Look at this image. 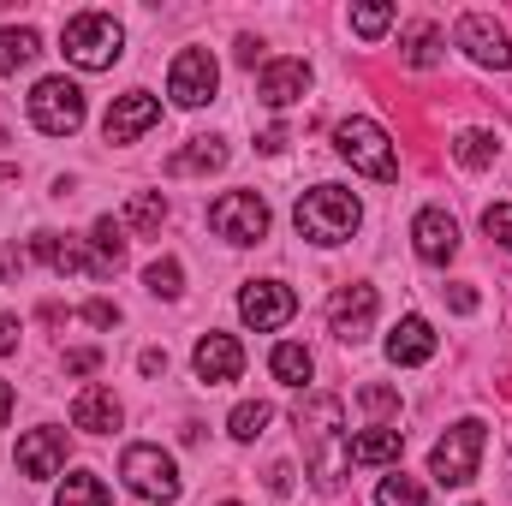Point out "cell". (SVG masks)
<instances>
[{
    "instance_id": "cell-1",
    "label": "cell",
    "mask_w": 512,
    "mask_h": 506,
    "mask_svg": "<svg viewBox=\"0 0 512 506\" xmlns=\"http://www.w3.org/2000/svg\"><path fill=\"white\" fill-rule=\"evenodd\" d=\"M292 423H298V441L310 447V477H316V489H340V477H346L340 399H334V393H310V399H298Z\"/></svg>"
},
{
    "instance_id": "cell-2",
    "label": "cell",
    "mask_w": 512,
    "mask_h": 506,
    "mask_svg": "<svg viewBox=\"0 0 512 506\" xmlns=\"http://www.w3.org/2000/svg\"><path fill=\"white\" fill-rule=\"evenodd\" d=\"M292 221H298V233H304L310 245H346V239L358 233L364 209H358V197H352L346 185H316V191L298 197Z\"/></svg>"
},
{
    "instance_id": "cell-3",
    "label": "cell",
    "mask_w": 512,
    "mask_h": 506,
    "mask_svg": "<svg viewBox=\"0 0 512 506\" xmlns=\"http://www.w3.org/2000/svg\"><path fill=\"white\" fill-rule=\"evenodd\" d=\"M66 60L78 66V72H108L120 54H126V30L108 18V12H78V18H66Z\"/></svg>"
},
{
    "instance_id": "cell-4",
    "label": "cell",
    "mask_w": 512,
    "mask_h": 506,
    "mask_svg": "<svg viewBox=\"0 0 512 506\" xmlns=\"http://www.w3.org/2000/svg\"><path fill=\"white\" fill-rule=\"evenodd\" d=\"M120 477H126V489L137 501H155V506H173L179 489H185L173 453H161V447H149V441H131L126 453H120Z\"/></svg>"
},
{
    "instance_id": "cell-5",
    "label": "cell",
    "mask_w": 512,
    "mask_h": 506,
    "mask_svg": "<svg viewBox=\"0 0 512 506\" xmlns=\"http://www.w3.org/2000/svg\"><path fill=\"white\" fill-rule=\"evenodd\" d=\"M483 441H489V429H483L477 417L453 423V429L435 441V453H429V477H435L441 489H465V483L477 477V465H483Z\"/></svg>"
},
{
    "instance_id": "cell-6",
    "label": "cell",
    "mask_w": 512,
    "mask_h": 506,
    "mask_svg": "<svg viewBox=\"0 0 512 506\" xmlns=\"http://www.w3.org/2000/svg\"><path fill=\"white\" fill-rule=\"evenodd\" d=\"M334 149L364 173V179H376V185H393L399 179V155H393V143H387V131L376 120H340L334 126Z\"/></svg>"
},
{
    "instance_id": "cell-7",
    "label": "cell",
    "mask_w": 512,
    "mask_h": 506,
    "mask_svg": "<svg viewBox=\"0 0 512 506\" xmlns=\"http://www.w3.org/2000/svg\"><path fill=\"white\" fill-rule=\"evenodd\" d=\"M30 126L42 137H72L84 126V90L72 78H42L30 90Z\"/></svg>"
},
{
    "instance_id": "cell-8",
    "label": "cell",
    "mask_w": 512,
    "mask_h": 506,
    "mask_svg": "<svg viewBox=\"0 0 512 506\" xmlns=\"http://www.w3.org/2000/svg\"><path fill=\"white\" fill-rule=\"evenodd\" d=\"M209 227L227 245H256V239H268V203L256 191H227L209 203Z\"/></svg>"
},
{
    "instance_id": "cell-9",
    "label": "cell",
    "mask_w": 512,
    "mask_h": 506,
    "mask_svg": "<svg viewBox=\"0 0 512 506\" xmlns=\"http://www.w3.org/2000/svg\"><path fill=\"white\" fill-rule=\"evenodd\" d=\"M215 84H221V66H215L209 48H185V54H173L167 96H173L179 108H203V102H215Z\"/></svg>"
},
{
    "instance_id": "cell-10",
    "label": "cell",
    "mask_w": 512,
    "mask_h": 506,
    "mask_svg": "<svg viewBox=\"0 0 512 506\" xmlns=\"http://www.w3.org/2000/svg\"><path fill=\"white\" fill-rule=\"evenodd\" d=\"M292 310H298V292H292V286H280V280H251V286L239 292V316H245V328H256V334L286 328V322H292Z\"/></svg>"
},
{
    "instance_id": "cell-11",
    "label": "cell",
    "mask_w": 512,
    "mask_h": 506,
    "mask_svg": "<svg viewBox=\"0 0 512 506\" xmlns=\"http://www.w3.org/2000/svg\"><path fill=\"white\" fill-rule=\"evenodd\" d=\"M328 328H334V340H346V346L370 340V328H376V286H340V292L328 298Z\"/></svg>"
},
{
    "instance_id": "cell-12",
    "label": "cell",
    "mask_w": 512,
    "mask_h": 506,
    "mask_svg": "<svg viewBox=\"0 0 512 506\" xmlns=\"http://www.w3.org/2000/svg\"><path fill=\"white\" fill-rule=\"evenodd\" d=\"M459 48H465L477 66H489V72H512V36L489 18V12H465V18H459Z\"/></svg>"
},
{
    "instance_id": "cell-13",
    "label": "cell",
    "mask_w": 512,
    "mask_h": 506,
    "mask_svg": "<svg viewBox=\"0 0 512 506\" xmlns=\"http://www.w3.org/2000/svg\"><path fill=\"white\" fill-rule=\"evenodd\" d=\"M155 120H161V102H155L149 90H126V96H114V108H108V120H102V137H108V143H137Z\"/></svg>"
},
{
    "instance_id": "cell-14",
    "label": "cell",
    "mask_w": 512,
    "mask_h": 506,
    "mask_svg": "<svg viewBox=\"0 0 512 506\" xmlns=\"http://www.w3.org/2000/svg\"><path fill=\"white\" fill-rule=\"evenodd\" d=\"M36 256H42L54 274H84V280H108V274H114L102 256L84 251V245H78V239H66V233H36Z\"/></svg>"
},
{
    "instance_id": "cell-15",
    "label": "cell",
    "mask_w": 512,
    "mask_h": 506,
    "mask_svg": "<svg viewBox=\"0 0 512 506\" xmlns=\"http://www.w3.org/2000/svg\"><path fill=\"white\" fill-rule=\"evenodd\" d=\"M60 465H66V429H30L18 441V477L48 483V477H60Z\"/></svg>"
},
{
    "instance_id": "cell-16",
    "label": "cell",
    "mask_w": 512,
    "mask_h": 506,
    "mask_svg": "<svg viewBox=\"0 0 512 506\" xmlns=\"http://www.w3.org/2000/svg\"><path fill=\"white\" fill-rule=\"evenodd\" d=\"M191 370H197V381H209V387L239 381V370H245V346H239L233 334H203L197 352H191Z\"/></svg>"
},
{
    "instance_id": "cell-17",
    "label": "cell",
    "mask_w": 512,
    "mask_h": 506,
    "mask_svg": "<svg viewBox=\"0 0 512 506\" xmlns=\"http://www.w3.org/2000/svg\"><path fill=\"white\" fill-rule=\"evenodd\" d=\"M411 245H417V256L423 262H453L459 256V221L447 215V209H423L417 221H411Z\"/></svg>"
},
{
    "instance_id": "cell-18",
    "label": "cell",
    "mask_w": 512,
    "mask_h": 506,
    "mask_svg": "<svg viewBox=\"0 0 512 506\" xmlns=\"http://www.w3.org/2000/svg\"><path fill=\"white\" fill-rule=\"evenodd\" d=\"M304 90H310V66H304V60H268V66L256 72V96H262L268 108H292Z\"/></svg>"
},
{
    "instance_id": "cell-19",
    "label": "cell",
    "mask_w": 512,
    "mask_h": 506,
    "mask_svg": "<svg viewBox=\"0 0 512 506\" xmlns=\"http://www.w3.org/2000/svg\"><path fill=\"white\" fill-rule=\"evenodd\" d=\"M387 358H393L399 370L429 364V358H435V328H429V316H405V322L387 334Z\"/></svg>"
},
{
    "instance_id": "cell-20",
    "label": "cell",
    "mask_w": 512,
    "mask_h": 506,
    "mask_svg": "<svg viewBox=\"0 0 512 506\" xmlns=\"http://www.w3.org/2000/svg\"><path fill=\"white\" fill-rule=\"evenodd\" d=\"M72 429H84V435H114V429H120V399H114L108 387H84V393L72 399Z\"/></svg>"
},
{
    "instance_id": "cell-21",
    "label": "cell",
    "mask_w": 512,
    "mask_h": 506,
    "mask_svg": "<svg viewBox=\"0 0 512 506\" xmlns=\"http://www.w3.org/2000/svg\"><path fill=\"white\" fill-rule=\"evenodd\" d=\"M399 453H405V429H387V423L346 441V465H399Z\"/></svg>"
},
{
    "instance_id": "cell-22",
    "label": "cell",
    "mask_w": 512,
    "mask_h": 506,
    "mask_svg": "<svg viewBox=\"0 0 512 506\" xmlns=\"http://www.w3.org/2000/svg\"><path fill=\"white\" fill-rule=\"evenodd\" d=\"M227 167V143L221 137H191V149L167 155V173L173 179H191V173H221Z\"/></svg>"
},
{
    "instance_id": "cell-23",
    "label": "cell",
    "mask_w": 512,
    "mask_h": 506,
    "mask_svg": "<svg viewBox=\"0 0 512 506\" xmlns=\"http://www.w3.org/2000/svg\"><path fill=\"white\" fill-rule=\"evenodd\" d=\"M36 54H42V36H36L30 24H6V30H0V72H6V78L24 72Z\"/></svg>"
},
{
    "instance_id": "cell-24",
    "label": "cell",
    "mask_w": 512,
    "mask_h": 506,
    "mask_svg": "<svg viewBox=\"0 0 512 506\" xmlns=\"http://www.w3.org/2000/svg\"><path fill=\"white\" fill-rule=\"evenodd\" d=\"M268 370H274V376L286 381V387H304V381H310V370H316V358H310L304 346H292V340H280V346L268 352Z\"/></svg>"
},
{
    "instance_id": "cell-25",
    "label": "cell",
    "mask_w": 512,
    "mask_h": 506,
    "mask_svg": "<svg viewBox=\"0 0 512 506\" xmlns=\"http://www.w3.org/2000/svg\"><path fill=\"white\" fill-rule=\"evenodd\" d=\"M54 506H108V483H102L96 471H72V477L60 483Z\"/></svg>"
},
{
    "instance_id": "cell-26",
    "label": "cell",
    "mask_w": 512,
    "mask_h": 506,
    "mask_svg": "<svg viewBox=\"0 0 512 506\" xmlns=\"http://www.w3.org/2000/svg\"><path fill=\"white\" fill-rule=\"evenodd\" d=\"M435 60H441V30H435V24H411V30H405V66L429 72Z\"/></svg>"
},
{
    "instance_id": "cell-27",
    "label": "cell",
    "mask_w": 512,
    "mask_h": 506,
    "mask_svg": "<svg viewBox=\"0 0 512 506\" xmlns=\"http://www.w3.org/2000/svg\"><path fill=\"white\" fill-rule=\"evenodd\" d=\"M453 155H459L465 167H495L501 137H495V131H459V137H453Z\"/></svg>"
},
{
    "instance_id": "cell-28",
    "label": "cell",
    "mask_w": 512,
    "mask_h": 506,
    "mask_svg": "<svg viewBox=\"0 0 512 506\" xmlns=\"http://www.w3.org/2000/svg\"><path fill=\"white\" fill-rule=\"evenodd\" d=\"M376 506H429V489L417 477L393 471V477H382V489H376Z\"/></svg>"
},
{
    "instance_id": "cell-29",
    "label": "cell",
    "mask_w": 512,
    "mask_h": 506,
    "mask_svg": "<svg viewBox=\"0 0 512 506\" xmlns=\"http://www.w3.org/2000/svg\"><path fill=\"white\" fill-rule=\"evenodd\" d=\"M90 239H96V256H102L108 268H120V262H126V221L102 215V221L90 227Z\"/></svg>"
},
{
    "instance_id": "cell-30",
    "label": "cell",
    "mask_w": 512,
    "mask_h": 506,
    "mask_svg": "<svg viewBox=\"0 0 512 506\" xmlns=\"http://www.w3.org/2000/svg\"><path fill=\"white\" fill-rule=\"evenodd\" d=\"M179 280H185V268H179V262H173V256H155V262H149V268H143V286H149V292H155V298H179V292H185V286H179Z\"/></svg>"
},
{
    "instance_id": "cell-31",
    "label": "cell",
    "mask_w": 512,
    "mask_h": 506,
    "mask_svg": "<svg viewBox=\"0 0 512 506\" xmlns=\"http://www.w3.org/2000/svg\"><path fill=\"white\" fill-rule=\"evenodd\" d=\"M268 405L262 399H245V405H233V417H227V429H233V441H256L262 429H268Z\"/></svg>"
},
{
    "instance_id": "cell-32",
    "label": "cell",
    "mask_w": 512,
    "mask_h": 506,
    "mask_svg": "<svg viewBox=\"0 0 512 506\" xmlns=\"http://www.w3.org/2000/svg\"><path fill=\"white\" fill-rule=\"evenodd\" d=\"M126 221L137 227V233H155L161 221H167V197H155V191H137L126 203Z\"/></svg>"
},
{
    "instance_id": "cell-33",
    "label": "cell",
    "mask_w": 512,
    "mask_h": 506,
    "mask_svg": "<svg viewBox=\"0 0 512 506\" xmlns=\"http://www.w3.org/2000/svg\"><path fill=\"white\" fill-rule=\"evenodd\" d=\"M393 24V6H352V30L358 36H382Z\"/></svg>"
},
{
    "instance_id": "cell-34",
    "label": "cell",
    "mask_w": 512,
    "mask_h": 506,
    "mask_svg": "<svg viewBox=\"0 0 512 506\" xmlns=\"http://www.w3.org/2000/svg\"><path fill=\"white\" fill-rule=\"evenodd\" d=\"M483 227H489V239H501V245L512 251V203H489Z\"/></svg>"
},
{
    "instance_id": "cell-35",
    "label": "cell",
    "mask_w": 512,
    "mask_h": 506,
    "mask_svg": "<svg viewBox=\"0 0 512 506\" xmlns=\"http://www.w3.org/2000/svg\"><path fill=\"white\" fill-rule=\"evenodd\" d=\"M358 399H364V411H376V417H387V411L399 405V393H393V387H364Z\"/></svg>"
},
{
    "instance_id": "cell-36",
    "label": "cell",
    "mask_w": 512,
    "mask_h": 506,
    "mask_svg": "<svg viewBox=\"0 0 512 506\" xmlns=\"http://www.w3.org/2000/svg\"><path fill=\"white\" fill-rule=\"evenodd\" d=\"M84 322H90V328H114V322H120V310L96 298V304H84Z\"/></svg>"
},
{
    "instance_id": "cell-37",
    "label": "cell",
    "mask_w": 512,
    "mask_h": 506,
    "mask_svg": "<svg viewBox=\"0 0 512 506\" xmlns=\"http://www.w3.org/2000/svg\"><path fill=\"white\" fill-rule=\"evenodd\" d=\"M96 364H102V352H90V346H84V352H66V370H72V376H90Z\"/></svg>"
},
{
    "instance_id": "cell-38",
    "label": "cell",
    "mask_w": 512,
    "mask_h": 506,
    "mask_svg": "<svg viewBox=\"0 0 512 506\" xmlns=\"http://www.w3.org/2000/svg\"><path fill=\"white\" fill-rule=\"evenodd\" d=\"M447 304H453L459 316H471V310H477V292H471V286H453V292H447Z\"/></svg>"
},
{
    "instance_id": "cell-39",
    "label": "cell",
    "mask_w": 512,
    "mask_h": 506,
    "mask_svg": "<svg viewBox=\"0 0 512 506\" xmlns=\"http://www.w3.org/2000/svg\"><path fill=\"white\" fill-rule=\"evenodd\" d=\"M137 370H143V376H161V370H167V352H155V346H149V352L137 358Z\"/></svg>"
},
{
    "instance_id": "cell-40",
    "label": "cell",
    "mask_w": 512,
    "mask_h": 506,
    "mask_svg": "<svg viewBox=\"0 0 512 506\" xmlns=\"http://www.w3.org/2000/svg\"><path fill=\"white\" fill-rule=\"evenodd\" d=\"M18 346V316H0V358Z\"/></svg>"
},
{
    "instance_id": "cell-41",
    "label": "cell",
    "mask_w": 512,
    "mask_h": 506,
    "mask_svg": "<svg viewBox=\"0 0 512 506\" xmlns=\"http://www.w3.org/2000/svg\"><path fill=\"white\" fill-rule=\"evenodd\" d=\"M256 149H268V155H274V149H286V131H280V126L262 131V137H256Z\"/></svg>"
},
{
    "instance_id": "cell-42",
    "label": "cell",
    "mask_w": 512,
    "mask_h": 506,
    "mask_svg": "<svg viewBox=\"0 0 512 506\" xmlns=\"http://www.w3.org/2000/svg\"><path fill=\"white\" fill-rule=\"evenodd\" d=\"M6 417H12V387L0 381V423H6Z\"/></svg>"
},
{
    "instance_id": "cell-43",
    "label": "cell",
    "mask_w": 512,
    "mask_h": 506,
    "mask_svg": "<svg viewBox=\"0 0 512 506\" xmlns=\"http://www.w3.org/2000/svg\"><path fill=\"white\" fill-rule=\"evenodd\" d=\"M221 506H239V501H221Z\"/></svg>"
}]
</instances>
